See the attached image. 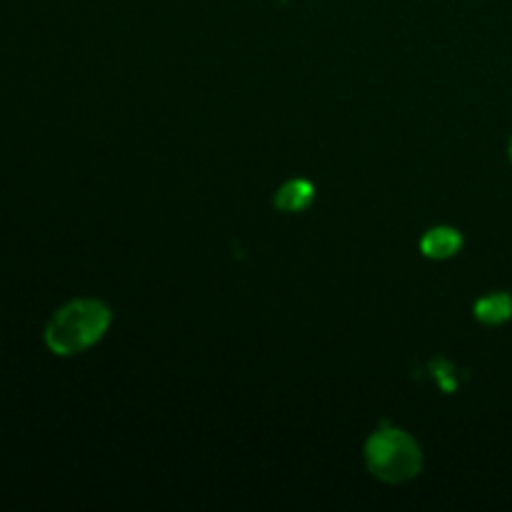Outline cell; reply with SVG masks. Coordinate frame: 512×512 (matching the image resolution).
Segmentation results:
<instances>
[{"label": "cell", "mask_w": 512, "mask_h": 512, "mask_svg": "<svg viewBox=\"0 0 512 512\" xmlns=\"http://www.w3.org/2000/svg\"><path fill=\"white\" fill-rule=\"evenodd\" d=\"M110 325V310L100 300L80 298L63 305L45 328V345L55 355H78L93 348Z\"/></svg>", "instance_id": "cell-1"}, {"label": "cell", "mask_w": 512, "mask_h": 512, "mask_svg": "<svg viewBox=\"0 0 512 512\" xmlns=\"http://www.w3.org/2000/svg\"><path fill=\"white\" fill-rule=\"evenodd\" d=\"M365 463L375 478L385 483H405L420 473L423 453L403 430H378L365 445Z\"/></svg>", "instance_id": "cell-2"}, {"label": "cell", "mask_w": 512, "mask_h": 512, "mask_svg": "<svg viewBox=\"0 0 512 512\" xmlns=\"http://www.w3.org/2000/svg\"><path fill=\"white\" fill-rule=\"evenodd\" d=\"M463 248V235L453 228H433L425 233L420 250L430 260H448Z\"/></svg>", "instance_id": "cell-3"}, {"label": "cell", "mask_w": 512, "mask_h": 512, "mask_svg": "<svg viewBox=\"0 0 512 512\" xmlns=\"http://www.w3.org/2000/svg\"><path fill=\"white\" fill-rule=\"evenodd\" d=\"M315 198V188L308 180H290L275 195V208L283 213H300L308 208Z\"/></svg>", "instance_id": "cell-4"}, {"label": "cell", "mask_w": 512, "mask_h": 512, "mask_svg": "<svg viewBox=\"0 0 512 512\" xmlns=\"http://www.w3.org/2000/svg\"><path fill=\"white\" fill-rule=\"evenodd\" d=\"M475 318L485 325H503L512 318V298L508 293L485 295L475 303Z\"/></svg>", "instance_id": "cell-5"}, {"label": "cell", "mask_w": 512, "mask_h": 512, "mask_svg": "<svg viewBox=\"0 0 512 512\" xmlns=\"http://www.w3.org/2000/svg\"><path fill=\"white\" fill-rule=\"evenodd\" d=\"M510 160H512V140H510Z\"/></svg>", "instance_id": "cell-6"}]
</instances>
